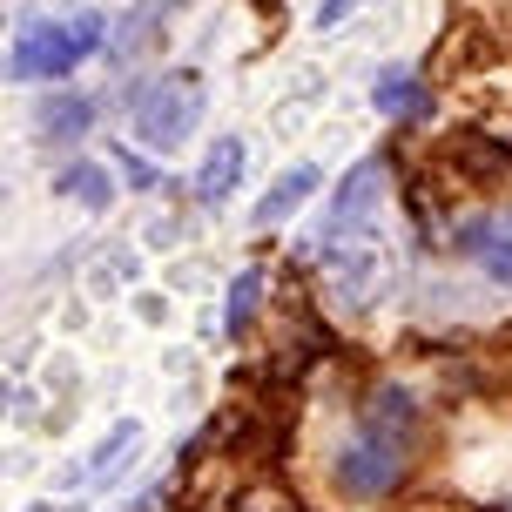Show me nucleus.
<instances>
[{"instance_id":"0eeeda50","label":"nucleus","mask_w":512,"mask_h":512,"mask_svg":"<svg viewBox=\"0 0 512 512\" xmlns=\"http://www.w3.org/2000/svg\"><path fill=\"white\" fill-rule=\"evenodd\" d=\"M317 169H310V162H297V169H283L277 182H270V196H263V203H256V230H277L283 216H290V209H304L310 196H317Z\"/></svg>"},{"instance_id":"7ed1b4c3","label":"nucleus","mask_w":512,"mask_h":512,"mask_svg":"<svg viewBox=\"0 0 512 512\" xmlns=\"http://www.w3.org/2000/svg\"><path fill=\"white\" fill-rule=\"evenodd\" d=\"M203 75H162L155 88H135V135H142V149L169 155L182 149L196 122H203Z\"/></svg>"},{"instance_id":"f257e3e1","label":"nucleus","mask_w":512,"mask_h":512,"mask_svg":"<svg viewBox=\"0 0 512 512\" xmlns=\"http://www.w3.org/2000/svg\"><path fill=\"white\" fill-rule=\"evenodd\" d=\"M411 438H418V398L411 391H378L371 405H364V425L358 438L344 445V459H337V492H351V499H378L405 479V459H411Z\"/></svg>"},{"instance_id":"39448f33","label":"nucleus","mask_w":512,"mask_h":512,"mask_svg":"<svg viewBox=\"0 0 512 512\" xmlns=\"http://www.w3.org/2000/svg\"><path fill=\"white\" fill-rule=\"evenodd\" d=\"M452 250L479 256V270H486L492 283H512V230H506V223H486V216H472V223H459Z\"/></svg>"},{"instance_id":"6e6552de","label":"nucleus","mask_w":512,"mask_h":512,"mask_svg":"<svg viewBox=\"0 0 512 512\" xmlns=\"http://www.w3.org/2000/svg\"><path fill=\"white\" fill-rule=\"evenodd\" d=\"M243 162H250V149H243L236 135H223V142H209L203 169H196V196H203V203H223V196L236 189V176H243Z\"/></svg>"},{"instance_id":"423d86ee","label":"nucleus","mask_w":512,"mask_h":512,"mask_svg":"<svg viewBox=\"0 0 512 512\" xmlns=\"http://www.w3.org/2000/svg\"><path fill=\"white\" fill-rule=\"evenodd\" d=\"M182 0H135V7H128V21L115 27V61H135V54H149L155 41H162V34H169V14H176Z\"/></svg>"},{"instance_id":"ddd939ff","label":"nucleus","mask_w":512,"mask_h":512,"mask_svg":"<svg viewBox=\"0 0 512 512\" xmlns=\"http://www.w3.org/2000/svg\"><path fill=\"white\" fill-rule=\"evenodd\" d=\"M256 290H263V277H256V270H243V277H236V290H230V310H223V331H230V337L250 331V317H256Z\"/></svg>"},{"instance_id":"f8f14e48","label":"nucleus","mask_w":512,"mask_h":512,"mask_svg":"<svg viewBox=\"0 0 512 512\" xmlns=\"http://www.w3.org/2000/svg\"><path fill=\"white\" fill-rule=\"evenodd\" d=\"M61 196H75L81 209L102 216V209L115 203V182H108V169H95V162H68V169H61Z\"/></svg>"},{"instance_id":"f03ea898","label":"nucleus","mask_w":512,"mask_h":512,"mask_svg":"<svg viewBox=\"0 0 512 512\" xmlns=\"http://www.w3.org/2000/svg\"><path fill=\"white\" fill-rule=\"evenodd\" d=\"M108 41L102 14H75V21H27L7 48V75L14 81H54V75H75L88 54Z\"/></svg>"},{"instance_id":"20e7f679","label":"nucleus","mask_w":512,"mask_h":512,"mask_svg":"<svg viewBox=\"0 0 512 512\" xmlns=\"http://www.w3.org/2000/svg\"><path fill=\"white\" fill-rule=\"evenodd\" d=\"M378 203H384V162H358V169L344 176V189H337V203H331V216H324V230H317V256H331L337 270H344L351 256H364Z\"/></svg>"},{"instance_id":"9b49d317","label":"nucleus","mask_w":512,"mask_h":512,"mask_svg":"<svg viewBox=\"0 0 512 512\" xmlns=\"http://www.w3.org/2000/svg\"><path fill=\"white\" fill-rule=\"evenodd\" d=\"M135 445H142V425H135V418H122V425L102 438V452L81 465L75 479H81V486H102V479H115V472H122V459H135Z\"/></svg>"},{"instance_id":"2eb2a0df","label":"nucleus","mask_w":512,"mask_h":512,"mask_svg":"<svg viewBox=\"0 0 512 512\" xmlns=\"http://www.w3.org/2000/svg\"><path fill=\"white\" fill-rule=\"evenodd\" d=\"M351 7H358V0H324V7H317V27H324V34L344 27V21H351Z\"/></svg>"},{"instance_id":"4468645a","label":"nucleus","mask_w":512,"mask_h":512,"mask_svg":"<svg viewBox=\"0 0 512 512\" xmlns=\"http://www.w3.org/2000/svg\"><path fill=\"white\" fill-rule=\"evenodd\" d=\"M122 176H128V189H155V169L142 162V155H128V149H122Z\"/></svg>"},{"instance_id":"9d476101","label":"nucleus","mask_w":512,"mask_h":512,"mask_svg":"<svg viewBox=\"0 0 512 512\" xmlns=\"http://www.w3.org/2000/svg\"><path fill=\"white\" fill-rule=\"evenodd\" d=\"M88 122H95V102H88V95H48V102L34 108V128H41L48 142H68V135H81Z\"/></svg>"},{"instance_id":"1a4fd4ad","label":"nucleus","mask_w":512,"mask_h":512,"mask_svg":"<svg viewBox=\"0 0 512 512\" xmlns=\"http://www.w3.org/2000/svg\"><path fill=\"white\" fill-rule=\"evenodd\" d=\"M371 102H378V115H391V122H425V115H432V95L418 88V75H398V68L378 75Z\"/></svg>"},{"instance_id":"dca6fc26","label":"nucleus","mask_w":512,"mask_h":512,"mask_svg":"<svg viewBox=\"0 0 512 512\" xmlns=\"http://www.w3.org/2000/svg\"><path fill=\"white\" fill-rule=\"evenodd\" d=\"M486 512H499V506H486ZM506 512H512V506H506Z\"/></svg>"}]
</instances>
